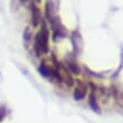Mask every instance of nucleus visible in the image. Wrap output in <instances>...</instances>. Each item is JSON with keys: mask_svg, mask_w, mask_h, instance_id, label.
<instances>
[{"mask_svg": "<svg viewBox=\"0 0 123 123\" xmlns=\"http://www.w3.org/2000/svg\"><path fill=\"white\" fill-rule=\"evenodd\" d=\"M49 32L46 30V27L43 26L40 32L36 34V37H35V43H34V49L37 54L41 53H46L49 51Z\"/></svg>", "mask_w": 123, "mask_h": 123, "instance_id": "obj_1", "label": "nucleus"}, {"mask_svg": "<svg viewBox=\"0 0 123 123\" xmlns=\"http://www.w3.org/2000/svg\"><path fill=\"white\" fill-rule=\"evenodd\" d=\"M86 90H87L86 86L80 84L75 89V92H74V98H75L76 101H81L82 98L86 96Z\"/></svg>", "mask_w": 123, "mask_h": 123, "instance_id": "obj_2", "label": "nucleus"}, {"mask_svg": "<svg viewBox=\"0 0 123 123\" xmlns=\"http://www.w3.org/2000/svg\"><path fill=\"white\" fill-rule=\"evenodd\" d=\"M41 22V12L40 9L35 6H32V24L34 27H36Z\"/></svg>", "mask_w": 123, "mask_h": 123, "instance_id": "obj_3", "label": "nucleus"}, {"mask_svg": "<svg viewBox=\"0 0 123 123\" xmlns=\"http://www.w3.org/2000/svg\"><path fill=\"white\" fill-rule=\"evenodd\" d=\"M88 103H89L90 107L93 108L94 111H96V112H99V107H98V104H97V102H96V97H95V95H94L93 93L90 94L89 101H88Z\"/></svg>", "mask_w": 123, "mask_h": 123, "instance_id": "obj_4", "label": "nucleus"}, {"mask_svg": "<svg viewBox=\"0 0 123 123\" xmlns=\"http://www.w3.org/2000/svg\"><path fill=\"white\" fill-rule=\"evenodd\" d=\"M38 71H40L41 75L44 76V77H50V76H51V70H50L44 63H42L41 66L38 67Z\"/></svg>", "mask_w": 123, "mask_h": 123, "instance_id": "obj_5", "label": "nucleus"}, {"mask_svg": "<svg viewBox=\"0 0 123 123\" xmlns=\"http://www.w3.org/2000/svg\"><path fill=\"white\" fill-rule=\"evenodd\" d=\"M68 67H69V69H70L74 74H76V75H79L80 74V70H79V68H78V66L76 64V62L75 61H68V64H67Z\"/></svg>", "mask_w": 123, "mask_h": 123, "instance_id": "obj_6", "label": "nucleus"}, {"mask_svg": "<svg viewBox=\"0 0 123 123\" xmlns=\"http://www.w3.org/2000/svg\"><path fill=\"white\" fill-rule=\"evenodd\" d=\"M6 116V107L5 106H0V122L5 119Z\"/></svg>", "mask_w": 123, "mask_h": 123, "instance_id": "obj_7", "label": "nucleus"}, {"mask_svg": "<svg viewBox=\"0 0 123 123\" xmlns=\"http://www.w3.org/2000/svg\"><path fill=\"white\" fill-rule=\"evenodd\" d=\"M30 38V35H28V28L25 31V40H28Z\"/></svg>", "mask_w": 123, "mask_h": 123, "instance_id": "obj_8", "label": "nucleus"}, {"mask_svg": "<svg viewBox=\"0 0 123 123\" xmlns=\"http://www.w3.org/2000/svg\"><path fill=\"white\" fill-rule=\"evenodd\" d=\"M25 1H26V0H22V2H25Z\"/></svg>", "mask_w": 123, "mask_h": 123, "instance_id": "obj_9", "label": "nucleus"}]
</instances>
